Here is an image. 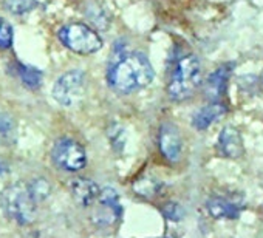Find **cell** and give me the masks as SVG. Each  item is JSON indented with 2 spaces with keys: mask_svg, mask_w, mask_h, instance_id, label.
Segmentation results:
<instances>
[{
  "mask_svg": "<svg viewBox=\"0 0 263 238\" xmlns=\"http://www.w3.org/2000/svg\"><path fill=\"white\" fill-rule=\"evenodd\" d=\"M154 77L155 71L151 61L138 51L124 53L118 50L107 71L110 88L121 94H130L149 87Z\"/></svg>",
  "mask_w": 263,
  "mask_h": 238,
  "instance_id": "cell-1",
  "label": "cell"
},
{
  "mask_svg": "<svg viewBox=\"0 0 263 238\" xmlns=\"http://www.w3.org/2000/svg\"><path fill=\"white\" fill-rule=\"evenodd\" d=\"M37 204L39 203L33 196L31 189L25 181L13 183L0 192V206L5 215L22 226L31 224L36 220Z\"/></svg>",
  "mask_w": 263,
  "mask_h": 238,
  "instance_id": "cell-2",
  "label": "cell"
},
{
  "mask_svg": "<svg viewBox=\"0 0 263 238\" xmlns=\"http://www.w3.org/2000/svg\"><path fill=\"white\" fill-rule=\"evenodd\" d=\"M201 85V67L195 54L177 59L167 82V94L175 102H183L195 94Z\"/></svg>",
  "mask_w": 263,
  "mask_h": 238,
  "instance_id": "cell-3",
  "label": "cell"
},
{
  "mask_svg": "<svg viewBox=\"0 0 263 238\" xmlns=\"http://www.w3.org/2000/svg\"><path fill=\"white\" fill-rule=\"evenodd\" d=\"M59 41L70 51L82 56L99 51L104 45L101 36L85 24H68L64 25L58 33Z\"/></svg>",
  "mask_w": 263,
  "mask_h": 238,
  "instance_id": "cell-4",
  "label": "cell"
},
{
  "mask_svg": "<svg viewBox=\"0 0 263 238\" xmlns=\"http://www.w3.org/2000/svg\"><path fill=\"white\" fill-rule=\"evenodd\" d=\"M87 88V77L82 70H70L58 77L53 85L51 94L54 101L64 107H74L78 105Z\"/></svg>",
  "mask_w": 263,
  "mask_h": 238,
  "instance_id": "cell-5",
  "label": "cell"
},
{
  "mask_svg": "<svg viewBox=\"0 0 263 238\" xmlns=\"http://www.w3.org/2000/svg\"><path fill=\"white\" fill-rule=\"evenodd\" d=\"M51 160L59 169L76 173L87 166V152L78 141L61 138L51 149Z\"/></svg>",
  "mask_w": 263,
  "mask_h": 238,
  "instance_id": "cell-6",
  "label": "cell"
},
{
  "mask_svg": "<svg viewBox=\"0 0 263 238\" xmlns=\"http://www.w3.org/2000/svg\"><path fill=\"white\" fill-rule=\"evenodd\" d=\"M93 213L91 220L99 226V227H107L113 226L115 221L121 216V203H119V195L115 189L111 187H104L101 189L98 201L93 204Z\"/></svg>",
  "mask_w": 263,
  "mask_h": 238,
  "instance_id": "cell-7",
  "label": "cell"
},
{
  "mask_svg": "<svg viewBox=\"0 0 263 238\" xmlns=\"http://www.w3.org/2000/svg\"><path fill=\"white\" fill-rule=\"evenodd\" d=\"M158 149L161 156L169 161L171 164H177L183 156V138L178 129L171 124L164 123L158 132Z\"/></svg>",
  "mask_w": 263,
  "mask_h": 238,
  "instance_id": "cell-8",
  "label": "cell"
},
{
  "mask_svg": "<svg viewBox=\"0 0 263 238\" xmlns=\"http://www.w3.org/2000/svg\"><path fill=\"white\" fill-rule=\"evenodd\" d=\"M217 149L221 153V156H224V158H229V160L241 158L245 153L241 133L232 126L223 127V130L220 132V136H218Z\"/></svg>",
  "mask_w": 263,
  "mask_h": 238,
  "instance_id": "cell-9",
  "label": "cell"
},
{
  "mask_svg": "<svg viewBox=\"0 0 263 238\" xmlns=\"http://www.w3.org/2000/svg\"><path fill=\"white\" fill-rule=\"evenodd\" d=\"M70 193L79 206L90 207L98 201L101 187L93 180H88L84 176H76L70 181Z\"/></svg>",
  "mask_w": 263,
  "mask_h": 238,
  "instance_id": "cell-10",
  "label": "cell"
},
{
  "mask_svg": "<svg viewBox=\"0 0 263 238\" xmlns=\"http://www.w3.org/2000/svg\"><path fill=\"white\" fill-rule=\"evenodd\" d=\"M206 210L215 220H237L243 206L223 196H212L206 203Z\"/></svg>",
  "mask_w": 263,
  "mask_h": 238,
  "instance_id": "cell-11",
  "label": "cell"
},
{
  "mask_svg": "<svg viewBox=\"0 0 263 238\" xmlns=\"http://www.w3.org/2000/svg\"><path fill=\"white\" fill-rule=\"evenodd\" d=\"M231 76V67H220L214 73L209 74V77L204 82V96L209 99V102L221 101L223 94L228 88V81Z\"/></svg>",
  "mask_w": 263,
  "mask_h": 238,
  "instance_id": "cell-12",
  "label": "cell"
},
{
  "mask_svg": "<svg viewBox=\"0 0 263 238\" xmlns=\"http://www.w3.org/2000/svg\"><path fill=\"white\" fill-rule=\"evenodd\" d=\"M226 113V105L221 101L217 102H209L204 107H201L192 117V126L203 132L209 129L214 123H217L218 119Z\"/></svg>",
  "mask_w": 263,
  "mask_h": 238,
  "instance_id": "cell-13",
  "label": "cell"
},
{
  "mask_svg": "<svg viewBox=\"0 0 263 238\" xmlns=\"http://www.w3.org/2000/svg\"><path fill=\"white\" fill-rule=\"evenodd\" d=\"M134 190L137 192V195L140 196H146V198H155L161 193L163 190V183L155 180V178H151V176H146V178H140L135 181L134 184Z\"/></svg>",
  "mask_w": 263,
  "mask_h": 238,
  "instance_id": "cell-14",
  "label": "cell"
},
{
  "mask_svg": "<svg viewBox=\"0 0 263 238\" xmlns=\"http://www.w3.org/2000/svg\"><path fill=\"white\" fill-rule=\"evenodd\" d=\"M16 141V123L8 113H0V143L11 146Z\"/></svg>",
  "mask_w": 263,
  "mask_h": 238,
  "instance_id": "cell-15",
  "label": "cell"
},
{
  "mask_svg": "<svg viewBox=\"0 0 263 238\" xmlns=\"http://www.w3.org/2000/svg\"><path fill=\"white\" fill-rule=\"evenodd\" d=\"M17 73H19V77H21V81L24 82L25 87H28V88L41 87L42 73L37 68L25 65V64H17Z\"/></svg>",
  "mask_w": 263,
  "mask_h": 238,
  "instance_id": "cell-16",
  "label": "cell"
},
{
  "mask_svg": "<svg viewBox=\"0 0 263 238\" xmlns=\"http://www.w3.org/2000/svg\"><path fill=\"white\" fill-rule=\"evenodd\" d=\"M4 4L10 13L25 14L37 5V0H4Z\"/></svg>",
  "mask_w": 263,
  "mask_h": 238,
  "instance_id": "cell-17",
  "label": "cell"
},
{
  "mask_svg": "<svg viewBox=\"0 0 263 238\" xmlns=\"http://www.w3.org/2000/svg\"><path fill=\"white\" fill-rule=\"evenodd\" d=\"M28 186H30L31 193H33V196L36 198V201H37V203L44 201V200L50 195V192H51V187H50L48 181H47V180H44V178L33 180V181H30V183H28Z\"/></svg>",
  "mask_w": 263,
  "mask_h": 238,
  "instance_id": "cell-18",
  "label": "cell"
},
{
  "mask_svg": "<svg viewBox=\"0 0 263 238\" xmlns=\"http://www.w3.org/2000/svg\"><path fill=\"white\" fill-rule=\"evenodd\" d=\"M13 41H14V33H13L11 25L7 21L0 19V48L2 50L11 48Z\"/></svg>",
  "mask_w": 263,
  "mask_h": 238,
  "instance_id": "cell-19",
  "label": "cell"
},
{
  "mask_svg": "<svg viewBox=\"0 0 263 238\" xmlns=\"http://www.w3.org/2000/svg\"><path fill=\"white\" fill-rule=\"evenodd\" d=\"M108 136H110V143H111L113 149H116V150H122L124 149L125 136H124V130L119 126H113V129L108 132Z\"/></svg>",
  "mask_w": 263,
  "mask_h": 238,
  "instance_id": "cell-20",
  "label": "cell"
},
{
  "mask_svg": "<svg viewBox=\"0 0 263 238\" xmlns=\"http://www.w3.org/2000/svg\"><path fill=\"white\" fill-rule=\"evenodd\" d=\"M163 213H164V216H166L167 220H171V221H178V220H181V216H183V209H181V206L177 204V203H167V204L163 206Z\"/></svg>",
  "mask_w": 263,
  "mask_h": 238,
  "instance_id": "cell-21",
  "label": "cell"
},
{
  "mask_svg": "<svg viewBox=\"0 0 263 238\" xmlns=\"http://www.w3.org/2000/svg\"><path fill=\"white\" fill-rule=\"evenodd\" d=\"M260 82H261V85H263V71H261V74H260Z\"/></svg>",
  "mask_w": 263,
  "mask_h": 238,
  "instance_id": "cell-22",
  "label": "cell"
},
{
  "mask_svg": "<svg viewBox=\"0 0 263 238\" xmlns=\"http://www.w3.org/2000/svg\"><path fill=\"white\" fill-rule=\"evenodd\" d=\"M0 173H2V169H0Z\"/></svg>",
  "mask_w": 263,
  "mask_h": 238,
  "instance_id": "cell-23",
  "label": "cell"
}]
</instances>
